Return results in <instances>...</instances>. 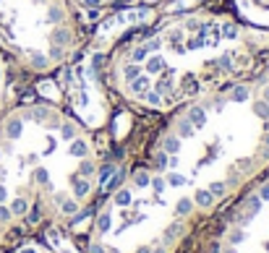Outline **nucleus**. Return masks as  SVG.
I'll list each match as a JSON object with an SVG mask.
<instances>
[{
    "label": "nucleus",
    "mask_w": 269,
    "mask_h": 253,
    "mask_svg": "<svg viewBox=\"0 0 269 253\" xmlns=\"http://www.w3.org/2000/svg\"><path fill=\"white\" fill-rule=\"evenodd\" d=\"M202 222L188 198L141 165L99 201L87 253H180Z\"/></svg>",
    "instance_id": "nucleus-4"
},
{
    "label": "nucleus",
    "mask_w": 269,
    "mask_h": 253,
    "mask_svg": "<svg viewBox=\"0 0 269 253\" xmlns=\"http://www.w3.org/2000/svg\"><path fill=\"white\" fill-rule=\"evenodd\" d=\"M16 73L29 76L24 68L19 65V60L3 47V42H0V118L8 110V94H11V84H13V76Z\"/></svg>",
    "instance_id": "nucleus-7"
},
{
    "label": "nucleus",
    "mask_w": 269,
    "mask_h": 253,
    "mask_svg": "<svg viewBox=\"0 0 269 253\" xmlns=\"http://www.w3.org/2000/svg\"><path fill=\"white\" fill-rule=\"evenodd\" d=\"M248 29L220 13H186L112 52L107 76L128 105L170 115L264 71Z\"/></svg>",
    "instance_id": "nucleus-2"
},
{
    "label": "nucleus",
    "mask_w": 269,
    "mask_h": 253,
    "mask_svg": "<svg viewBox=\"0 0 269 253\" xmlns=\"http://www.w3.org/2000/svg\"><path fill=\"white\" fill-rule=\"evenodd\" d=\"M214 253H269V167L225 206Z\"/></svg>",
    "instance_id": "nucleus-6"
},
{
    "label": "nucleus",
    "mask_w": 269,
    "mask_h": 253,
    "mask_svg": "<svg viewBox=\"0 0 269 253\" xmlns=\"http://www.w3.org/2000/svg\"><path fill=\"white\" fill-rule=\"evenodd\" d=\"M76 3L89 5V8H97V5H107V3H112V0H76Z\"/></svg>",
    "instance_id": "nucleus-9"
},
{
    "label": "nucleus",
    "mask_w": 269,
    "mask_h": 253,
    "mask_svg": "<svg viewBox=\"0 0 269 253\" xmlns=\"http://www.w3.org/2000/svg\"><path fill=\"white\" fill-rule=\"evenodd\" d=\"M99 151L84 123L50 102L0 118V227L66 225L94 201Z\"/></svg>",
    "instance_id": "nucleus-3"
},
{
    "label": "nucleus",
    "mask_w": 269,
    "mask_h": 253,
    "mask_svg": "<svg viewBox=\"0 0 269 253\" xmlns=\"http://www.w3.org/2000/svg\"><path fill=\"white\" fill-rule=\"evenodd\" d=\"M147 165L204 219L227 206L269 167V68L170 112Z\"/></svg>",
    "instance_id": "nucleus-1"
},
{
    "label": "nucleus",
    "mask_w": 269,
    "mask_h": 253,
    "mask_svg": "<svg viewBox=\"0 0 269 253\" xmlns=\"http://www.w3.org/2000/svg\"><path fill=\"white\" fill-rule=\"evenodd\" d=\"M13 253H52V251H47L45 245H40V243H24V245H19Z\"/></svg>",
    "instance_id": "nucleus-8"
},
{
    "label": "nucleus",
    "mask_w": 269,
    "mask_h": 253,
    "mask_svg": "<svg viewBox=\"0 0 269 253\" xmlns=\"http://www.w3.org/2000/svg\"><path fill=\"white\" fill-rule=\"evenodd\" d=\"M0 42L29 76H47L73 60L81 32L68 0H0Z\"/></svg>",
    "instance_id": "nucleus-5"
}]
</instances>
